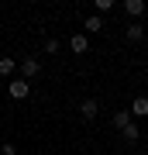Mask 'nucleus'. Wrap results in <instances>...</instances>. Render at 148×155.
I'll return each mask as SVG.
<instances>
[{
  "instance_id": "obj_12",
  "label": "nucleus",
  "mask_w": 148,
  "mask_h": 155,
  "mask_svg": "<svg viewBox=\"0 0 148 155\" xmlns=\"http://www.w3.org/2000/svg\"><path fill=\"white\" fill-rule=\"evenodd\" d=\"M45 52H48V55H55V52H59V41L48 38V41H45Z\"/></svg>"
},
{
  "instance_id": "obj_1",
  "label": "nucleus",
  "mask_w": 148,
  "mask_h": 155,
  "mask_svg": "<svg viewBox=\"0 0 148 155\" xmlns=\"http://www.w3.org/2000/svg\"><path fill=\"white\" fill-rule=\"evenodd\" d=\"M38 72H41V62H38V59H31V55H28V59L21 62V79H24V83H28V79H35Z\"/></svg>"
},
{
  "instance_id": "obj_2",
  "label": "nucleus",
  "mask_w": 148,
  "mask_h": 155,
  "mask_svg": "<svg viewBox=\"0 0 148 155\" xmlns=\"http://www.w3.org/2000/svg\"><path fill=\"white\" fill-rule=\"evenodd\" d=\"M69 48L76 52V55H86V52H90V38H86V35H72Z\"/></svg>"
},
{
  "instance_id": "obj_13",
  "label": "nucleus",
  "mask_w": 148,
  "mask_h": 155,
  "mask_svg": "<svg viewBox=\"0 0 148 155\" xmlns=\"http://www.w3.org/2000/svg\"><path fill=\"white\" fill-rule=\"evenodd\" d=\"M110 7H114V4H110V0H97V11H100V14H107Z\"/></svg>"
},
{
  "instance_id": "obj_11",
  "label": "nucleus",
  "mask_w": 148,
  "mask_h": 155,
  "mask_svg": "<svg viewBox=\"0 0 148 155\" xmlns=\"http://www.w3.org/2000/svg\"><path fill=\"white\" fill-rule=\"evenodd\" d=\"M138 138H141L138 124H127V127H124V141H138Z\"/></svg>"
},
{
  "instance_id": "obj_9",
  "label": "nucleus",
  "mask_w": 148,
  "mask_h": 155,
  "mask_svg": "<svg viewBox=\"0 0 148 155\" xmlns=\"http://www.w3.org/2000/svg\"><path fill=\"white\" fill-rule=\"evenodd\" d=\"M14 69H17V62H14V59H7V55L0 59V76H14Z\"/></svg>"
},
{
  "instance_id": "obj_8",
  "label": "nucleus",
  "mask_w": 148,
  "mask_h": 155,
  "mask_svg": "<svg viewBox=\"0 0 148 155\" xmlns=\"http://www.w3.org/2000/svg\"><path fill=\"white\" fill-rule=\"evenodd\" d=\"M145 38V28L141 24H127V41H141Z\"/></svg>"
},
{
  "instance_id": "obj_5",
  "label": "nucleus",
  "mask_w": 148,
  "mask_h": 155,
  "mask_svg": "<svg viewBox=\"0 0 148 155\" xmlns=\"http://www.w3.org/2000/svg\"><path fill=\"white\" fill-rule=\"evenodd\" d=\"M7 90H11L14 100H24V97H28V83H24V79H11V86H7Z\"/></svg>"
},
{
  "instance_id": "obj_4",
  "label": "nucleus",
  "mask_w": 148,
  "mask_h": 155,
  "mask_svg": "<svg viewBox=\"0 0 148 155\" xmlns=\"http://www.w3.org/2000/svg\"><path fill=\"white\" fill-rule=\"evenodd\" d=\"M79 114L86 117V121H93V117L100 114V104H97V100H83V104H79Z\"/></svg>"
},
{
  "instance_id": "obj_3",
  "label": "nucleus",
  "mask_w": 148,
  "mask_h": 155,
  "mask_svg": "<svg viewBox=\"0 0 148 155\" xmlns=\"http://www.w3.org/2000/svg\"><path fill=\"white\" fill-rule=\"evenodd\" d=\"M127 114L131 117H148V97H134V104H131Z\"/></svg>"
},
{
  "instance_id": "obj_14",
  "label": "nucleus",
  "mask_w": 148,
  "mask_h": 155,
  "mask_svg": "<svg viewBox=\"0 0 148 155\" xmlns=\"http://www.w3.org/2000/svg\"><path fill=\"white\" fill-rule=\"evenodd\" d=\"M0 152H4V155H17V148H14V145H0Z\"/></svg>"
},
{
  "instance_id": "obj_7",
  "label": "nucleus",
  "mask_w": 148,
  "mask_h": 155,
  "mask_svg": "<svg viewBox=\"0 0 148 155\" xmlns=\"http://www.w3.org/2000/svg\"><path fill=\"white\" fill-rule=\"evenodd\" d=\"M90 35H97V31H104V21H100V14H93V17H86V24H83Z\"/></svg>"
},
{
  "instance_id": "obj_6",
  "label": "nucleus",
  "mask_w": 148,
  "mask_h": 155,
  "mask_svg": "<svg viewBox=\"0 0 148 155\" xmlns=\"http://www.w3.org/2000/svg\"><path fill=\"white\" fill-rule=\"evenodd\" d=\"M145 7H148L145 0H127V4H124V11L131 14V17H141V14H145Z\"/></svg>"
},
{
  "instance_id": "obj_10",
  "label": "nucleus",
  "mask_w": 148,
  "mask_h": 155,
  "mask_svg": "<svg viewBox=\"0 0 148 155\" xmlns=\"http://www.w3.org/2000/svg\"><path fill=\"white\" fill-rule=\"evenodd\" d=\"M127 124H131V114H127V110H117V114H114V127H121V131H124Z\"/></svg>"
}]
</instances>
